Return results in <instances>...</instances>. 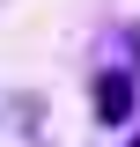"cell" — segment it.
I'll return each instance as SVG.
<instances>
[{
	"instance_id": "cell-1",
	"label": "cell",
	"mask_w": 140,
	"mask_h": 147,
	"mask_svg": "<svg viewBox=\"0 0 140 147\" xmlns=\"http://www.w3.org/2000/svg\"><path fill=\"white\" fill-rule=\"evenodd\" d=\"M96 118L103 125H125L133 118V74H96Z\"/></svg>"
},
{
	"instance_id": "cell-2",
	"label": "cell",
	"mask_w": 140,
	"mask_h": 147,
	"mask_svg": "<svg viewBox=\"0 0 140 147\" xmlns=\"http://www.w3.org/2000/svg\"><path fill=\"white\" fill-rule=\"evenodd\" d=\"M133 147H140V140H133Z\"/></svg>"
}]
</instances>
